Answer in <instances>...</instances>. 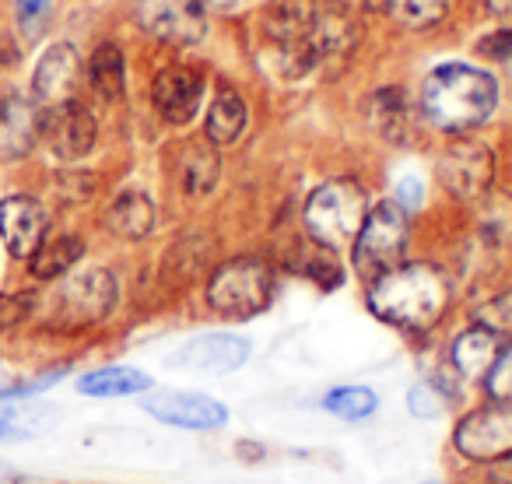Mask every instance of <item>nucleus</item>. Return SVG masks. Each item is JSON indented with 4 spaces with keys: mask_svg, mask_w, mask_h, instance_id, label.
Segmentation results:
<instances>
[{
    "mask_svg": "<svg viewBox=\"0 0 512 484\" xmlns=\"http://www.w3.org/2000/svg\"><path fill=\"white\" fill-rule=\"evenodd\" d=\"M453 288L435 264H397L369 281V309L397 330H432L446 316Z\"/></svg>",
    "mask_w": 512,
    "mask_h": 484,
    "instance_id": "f257e3e1",
    "label": "nucleus"
},
{
    "mask_svg": "<svg viewBox=\"0 0 512 484\" xmlns=\"http://www.w3.org/2000/svg\"><path fill=\"white\" fill-rule=\"evenodd\" d=\"M425 116L439 130L463 134L470 127H481L498 106V85L488 71H477L467 64L435 67L421 88Z\"/></svg>",
    "mask_w": 512,
    "mask_h": 484,
    "instance_id": "f03ea898",
    "label": "nucleus"
},
{
    "mask_svg": "<svg viewBox=\"0 0 512 484\" xmlns=\"http://www.w3.org/2000/svg\"><path fill=\"white\" fill-rule=\"evenodd\" d=\"M365 214H369V200H365V190L355 179H327L306 200L302 218H306L309 239L337 253L355 242Z\"/></svg>",
    "mask_w": 512,
    "mask_h": 484,
    "instance_id": "7ed1b4c3",
    "label": "nucleus"
},
{
    "mask_svg": "<svg viewBox=\"0 0 512 484\" xmlns=\"http://www.w3.org/2000/svg\"><path fill=\"white\" fill-rule=\"evenodd\" d=\"M274 299V271L260 257L225 260L207 281V306L225 320H253Z\"/></svg>",
    "mask_w": 512,
    "mask_h": 484,
    "instance_id": "20e7f679",
    "label": "nucleus"
},
{
    "mask_svg": "<svg viewBox=\"0 0 512 484\" xmlns=\"http://www.w3.org/2000/svg\"><path fill=\"white\" fill-rule=\"evenodd\" d=\"M407 242H411V221L397 200L369 207L355 242H351V264H355L358 278L376 281L390 267L404 264Z\"/></svg>",
    "mask_w": 512,
    "mask_h": 484,
    "instance_id": "39448f33",
    "label": "nucleus"
},
{
    "mask_svg": "<svg viewBox=\"0 0 512 484\" xmlns=\"http://www.w3.org/2000/svg\"><path fill=\"white\" fill-rule=\"evenodd\" d=\"M116 278L106 267H88V271L67 278V285L57 292V306H53V320L57 327L81 330L102 323L116 306Z\"/></svg>",
    "mask_w": 512,
    "mask_h": 484,
    "instance_id": "423d86ee",
    "label": "nucleus"
},
{
    "mask_svg": "<svg viewBox=\"0 0 512 484\" xmlns=\"http://www.w3.org/2000/svg\"><path fill=\"white\" fill-rule=\"evenodd\" d=\"M453 449L467 463H484L512 453V400L491 397L488 404L463 414L453 428Z\"/></svg>",
    "mask_w": 512,
    "mask_h": 484,
    "instance_id": "0eeeda50",
    "label": "nucleus"
},
{
    "mask_svg": "<svg viewBox=\"0 0 512 484\" xmlns=\"http://www.w3.org/2000/svg\"><path fill=\"white\" fill-rule=\"evenodd\" d=\"M435 176H439L442 190L453 200H481L491 186V176H495V158L484 144L477 141H456L449 144L446 151L435 162Z\"/></svg>",
    "mask_w": 512,
    "mask_h": 484,
    "instance_id": "6e6552de",
    "label": "nucleus"
},
{
    "mask_svg": "<svg viewBox=\"0 0 512 484\" xmlns=\"http://www.w3.org/2000/svg\"><path fill=\"white\" fill-rule=\"evenodd\" d=\"M144 411L162 421V425L186 428V432H214V428L228 425V407L221 404V400L207 397V393H190V390L151 393V397L144 400Z\"/></svg>",
    "mask_w": 512,
    "mask_h": 484,
    "instance_id": "1a4fd4ad",
    "label": "nucleus"
},
{
    "mask_svg": "<svg viewBox=\"0 0 512 484\" xmlns=\"http://www.w3.org/2000/svg\"><path fill=\"white\" fill-rule=\"evenodd\" d=\"M39 137L57 158L78 162L95 148V120L81 102H57V106H46V113L39 116Z\"/></svg>",
    "mask_w": 512,
    "mask_h": 484,
    "instance_id": "9d476101",
    "label": "nucleus"
},
{
    "mask_svg": "<svg viewBox=\"0 0 512 484\" xmlns=\"http://www.w3.org/2000/svg\"><path fill=\"white\" fill-rule=\"evenodd\" d=\"M137 15L151 36L172 46H193L207 32V15L200 0H141Z\"/></svg>",
    "mask_w": 512,
    "mask_h": 484,
    "instance_id": "9b49d317",
    "label": "nucleus"
},
{
    "mask_svg": "<svg viewBox=\"0 0 512 484\" xmlns=\"http://www.w3.org/2000/svg\"><path fill=\"white\" fill-rule=\"evenodd\" d=\"M46 225H50V218L36 197L15 193V197L0 200V239L11 250V257L29 260L43 246Z\"/></svg>",
    "mask_w": 512,
    "mask_h": 484,
    "instance_id": "f8f14e48",
    "label": "nucleus"
},
{
    "mask_svg": "<svg viewBox=\"0 0 512 484\" xmlns=\"http://www.w3.org/2000/svg\"><path fill=\"white\" fill-rule=\"evenodd\" d=\"M249 358V341L239 334H200L186 341L176 355V365L193 372H207V376H228V372L242 369Z\"/></svg>",
    "mask_w": 512,
    "mask_h": 484,
    "instance_id": "ddd939ff",
    "label": "nucleus"
},
{
    "mask_svg": "<svg viewBox=\"0 0 512 484\" xmlns=\"http://www.w3.org/2000/svg\"><path fill=\"white\" fill-rule=\"evenodd\" d=\"M502 348H505V337L498 334V330L484 327V323H474V327H467L463 334H456L449 358H453V369L460 372L463 379L484 383L488 372L495 369Z\"/></svg>",
    "mask_w": 512,
    "mask_h": 484,
    "instance_id": "4468645a",
    "label": "nucleus"
},
{
    "mask_svg": "<svg viewBox=\"0 0 512 484\" xmlns=\"http://www.w3.org/2000/svg\"><path fill=\"white\" fill-rule=\"evenodd\" d=\"M200 95H204V81L193 67H165L155 78L151 88V99H155L158 113L169 123H186L193 120L200 106Z\"/></svg>",
    "mask_w": 512,
    "mask_h": 484,
    "instance_id": "2eb2a0df",
    "label": "nucleus"
},
{
    "mask_svg": "<svg viewBox=\"0 0 512 484\" xmlns=\"http://www.w3.org/2000/svg\"><path fill=\"white\" fill-rule=\"evenodd\" d=\"M78 53L74 46L57 43L43 53L36 67V78H32V92H36V102L43 106H57V102H67L74 95V85H78Z\"/></svg>",
    "mask_w": 512,
    "mask_h": 484,
    "instance_id": "dca6fc26",
    "label": "nucleus"
},
{
    "mask_svg": "<svg viewBox=\"0 0 512 484\" xmlns=\"http://www.w3.org/2000/svg\"><path fill=\"white\" fill-rule=\"evenodd\" d=\"M39 134V116L32 102L22 95H4L0 99V158L18 162L32 151V141Z\"/></svg>",
    "mask_w": 512,
    "mask_h": 484,
    "instance_id": "f3484780",
    "label": "nucleus"
},
{
    "mask_svg": "<svg viewBox=\"0 0 512 484\" xmlns=\"http://www.w3.org/2000/svg\"><path fill=\"white\" fill-rule=\"evenodd\" d=\"M155 221H158V211H155V200L141 190H127L109 204L106 211V225L113 235L127 242H137V239H148L155 232Z\"/></svg>",
    "mask_w": 512,
    "mask_h": 484,
    "instance_id": "a211bd4d",
    "label": "nucleus"
},
{
    "mask_svg": "<svg viewBox=\"0 0 512 484\" xmlns=\"http://www.w3.org/2000/svg\"><path fill=\"white\" fill-rule=\"evenodd\" d=\"M151 386L155 383L148 372L130 369V365H106L78 379V390L85 397H134V393H148Z\"/></svg>",
    "mask_w": 512,
    "mask_h": 484,
    "instance_id": "6ab92c4d",
    "label": "nucleus"
},
{
    "mask_svg": "<svg viewBox=\"0 0 512 484\" xmlns=\"http://www.w3.org/2000/svg\"><path fill=\"white\" fill-rule=\"evenodd\" d=\"M246 102H242L239 92L232 88H221L214 95L211 109H207V127H204V137L211 144H235L246 130Z\"/></svg>",
    "mask_w": 512,
    "mask_h": 484,
    "instance_id": "aec40b11",
    "label": "nucleus"
},
{
    "mask_svg": "<svg viewBox=\"0 0 512 484\" xmlns=\"http://www.w3.org/2000/svg\"><path fill=\"white\" fill-rule=\"evenodd\" d=\"M81 257H85V242L78 235H53V239H43V246L32 253L29 264L39 281H53L64 278Z\"/></svg>",
    "mask_w": 512,
    "mask_h": 484,
    "instance_id": "412c9836",
    "label": "nucleus"
},
{
    "mask_svg": "<svg viewBox=\"0 0 512 484\" xmlns=\"http://www.w3.org/2000/svg\"><path fill=\"white\" fill-rule=\"evenodd\" d=\"M218 155L207 141H190L179 158V179H183V190L190 197H204V193L214 190L218 183Z\"/></svg>",
    "mask_w": 512,
    "mask_h": 484,
    "instance_id": "4be33fe9",
    "label": "nucleus"
},
{
    "mask_svg": "<svg viewBox=\"0 0 512 484\" xmlns=\"http://www.w3.org/2000/svg\"><path fill=\"white\" fill-rule=\"evenodd\" d=\"M88 78H92V88L102 99H120L123 88H127V64H123L120 46L102 43L88 60Z\"/></svg>",
    "mask_w": 512,
    "mask_h": 484,
    "instance_id": "5701e85b",
    "label": "nucleus"
},
{
    "mask_svg": "<svg viewBox=\"0 0 512 484\" xmlns=\"http://www.w3.org/2000/svg\"><path fill=\"white\" fill-rule=\"evenodd\" d=\"M320 404H323V411L334 414V418H341V421H365L379 411V397H376V390H369V386H337V390H330Z\"/></svg>",
    "mask_w": 512,
    "mask_h": 484,
    "instance_id": "b1692460",
    "label": "nucleus"
},
{
    "mask_svg": "<svg viewBox=\"0 0 512 484\" xmlns=\"http://www.w3.org/2000/svg\"><path fill=\"white\" fill-rule=\"evenodd\" d=\"M379 8L404 29H432L446 18L449 0H383Z\"/></svg>",
    "mask_w": 512,
    "mask_h": 484,
    "instance_id": "393cba45",
    "label": "nucleus"
},
{
    "mask_svg": "<svg viewBox=\"0 0 512 484\" xmlns=\"http://www.w3.org/2000/svg\"><path fill=\"white\" fill-rule=\"evenodd\" d=\"M376 127L386 141L400 144L407 137V102L397 88H386L376 99Z\"/></svg>",
    "mask_w": 512,
    "mask_h": 484,
    "instance_id": "a878e982",
    "label": "nucleus"
},
{
    "mask_svg": "<svg viewBox=\"0 0 512 484\" xmlns=\"http://www.w3.org/2000/svg\"><path fill=\"white\" fill-rule=\"evenodd\" d=\"M407 411L421 421L442 418V414H446V393L435 383H414L411 390H407Z\"/></svg>",
    "mask_w": 512,
    "mask_h": 484,
    "instance_id": "bb28decb",
    "label": "nucleus"
},
{
    "mask_svg": "<svg viewBox=\"0 0 512 484\" xmlns=\"http://www.w3.org/2000/svg\"><path fill=\"white\" fill-rule=\"evenodd\" d=\"M484 386H488V397L512 400V344H509V348H502V355H498L495 369L488 372Z\"/></svg>",
    "mask_w": 512,
    "mask_h": 484,
    "instance_id": "cd10ccee",
    "label": "nucleus"
},
{
    "mask_svg": "<svg viewBox=\"0 0 512 484\" xmlns=\"http://www.w3.org/2000/svg\"><path fill=\"white\" fill-rule=\"evenodd\" d=\"M477 323H484V327L498 330V334H512V292L498 295V299H491L488 306L481 309V316H477Z\"/></svg>",
    "mask_w": 512,
    "mask_h": 484,
    "instance_id": "c85d7f7f",
    "label": "nucleus"
},
{
    "mask_svg": "<svg viewBox=\"0 0 512 484\" xmlns=\"http://www.w3.org/2000/svg\"><path fill=\"white\" fill-rule=\"evenodd\" d=\"M50 11H53V0H18V22H22V29L29 36H39Z\"/></svg>",
    "mask_w": 512,
    "mask_h": 484,
    "instance_id": "c756f323",
    "label": "nucleus"
},
{
    "mask_svg": "<svg viewBox=\"0 0 512 484\" xmlns=\"http://www.w3.org/2000/svg\"><path fill=\"white\" fill-rule=\"evenodd\" d=\"M477 53L488 60H512V29H502V32H491L477 43Z\"/></svg>",
    "mask_w": 512,
    "mask_h": 484,
    "instance_id": "7c9ffc66",
    "label": "nucleus"
},
{
    "mask_svg": "<svg viewBox=\"0 0 512 484\" xmlns=\"http://www.w3.org/2000/svg\"><path fill=\"white\" fill-rule=\"evenodd\" d=\"M29 306L32 299H25V295H0V330L22 323L29 316Z\"/></svg>",
    "mask_w": 512,
    "mask_h": 484,
    "instance_id": "2f4dec72",
    "label": "nucleus"
},
{
    "mask_svg": "<svg viewBox=\"0 0 512 484\" xmlns=\"http://www.w3.org/2000/svg\"><path fill=\"white\" fill-rule=\"evenodd\" d=\"M481 467V481L484 484H512V453H502L495 460L477 463Z\"/></svg>",
    "mask_w": 512,
    "mask_h": 484,
    "instance_id": "473e14b6",
    "label": "nucleus"
},
{
    "mask_svg": "<svg viewBox=\"0 0 512 484\" xmlns=\"http://www.w3.org/2000/svg\"><path fill=\"white\" fill-rule=\"evenodd\" d=\"M421 200H425V186H421L418 176H404L397 183V204L404 207V211H414V207H421Z\"/></svg>",
    "mask_w": 512,
    "mask_h": 484,
    "instance_id": "72a5a7b5",
    "label": "nucleus"
},
{
    "mask_svg": "<svg viewBox=\"0 0 512 484\" xmlns=\"http://www.w3.org/2000/svg\"><path fill=\"white\" fill-rule=\"evenodd\" d=\"M235 453L246 456V463H256V460H264L267 449L264 446H253V442H235Z\"/></svg>",
    "mask_w": 512,
    "mask_h": 484,
    "instance_id": "f704fd0d",
    "label": "nucleus"
},
{
    "mask_svg": "<svg viewBox=\"0 0 512 484\" xmlns=\"http://www.w3.org/2000/svg\"><path fill=\"white\" fill-rule=\"evenodd\" d=\"M484 11L495 18H512V0H481Z\"/></svg>",
    "mask_w": 512,
    "mask_h": 484,
    "instance_id": "c9c22d12",
    "label": "nucleus"
},
{
    "mask_svg": "<svg viewBox=\"0 0 512 484\" xmlns=\"http://www.w3.org/2000/svg\"><path fill=\"white\" fill-rule=\"evenodd\" d=\"M18 428H15V418H11V411H4L0 407V439H15Z\"/></svg>",
    "mask_w": 512,
    "mask_h": 484,
    "instance_id": "e433bc0d",
    "label": "nucleus"
},
{
    "mask_svg": "<svg viewBox=\"0 0 512 484\" xmlns=\"http://www.w3.org/2000/svg\"><path fill=\"white\" fill-rule=\"evenodd\" d=\"M200 4H214V8H228V4H235V0H200Z\"/></svg>",
    "mask_w": 512,
    "mask_h": 484,
    "instance_id": "4c0bfd02",
    "label": "nucleus"
},
{
    "mask_svg": "<svg viewBox=\"0 0 512 484\" xmlns=\"http://www.w3.org/2000/svg\"><path fill=\"white\" fill-rule=\"evenodd\" d=\"M421 484H439V481H421Z\"/></svg>",
    "mask_w": 512,
    "mask_h": 484,
    "instance_id": "58836bf2",
    "label": "nucleus"
}]
</instances>
